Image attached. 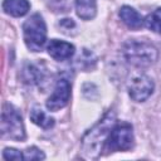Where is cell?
<instances>
[{"instance_id":"11","label":"cell","mask_w":161,"mask_h":161,"mask_svg":"<svg viewBox=\"0 0 161 161\" xmlns=\"http://www.w3.org/2000/svg\"><path fill=\"white\" fill-rule=\"evenodd\" d=\"M77 15L83 20H91L96 16V0H75Z\"/></svg>"},{"instance_id":"5","label":"cell","mask_w":161,"mask_h":161,"mask_svg":"<svg viewBox=\"0 0 161 161\" xmlns=\"http://www.w3.org/2000/svg\"><path fill=\"white\" fill-rule=\"evenodd\" d=\"M133 146V131L130 123H117L111 130L106 148L109 152L113 151H128Z\"/></svg>"},{"instance_id":"1","label":"cell","mask_w":161,"mask_h":161,"mask_svg":"<svg viewBox=\"0 0 161 161\" xmlns=\"http://www.w3.org/2000/svg\"><path fill=\"white\" fill-rule=\"evenodd\" d=\"M116 125V114L113 111L106 113V116L82 138V151L87 158H97L106 146L108 135Z\"/></svg>"},{"instance_id":"8","label":"cell","mask_w":161,"mask_h":161,"mask_svg":"<svg viewBox=\"0 0 161 161\" xmlns=\"http://www.w3.org/2000/svg\"><path fill=\"white\" fill-rule=\"evenodd\" d=\"M47 49H48L49 55L55 60H65V59H69L74 54L73 44L68 42L58 40V39H52Z\"/></svg>"},{"instance_id":"14","label":"cell","mask_w":161,"mask_h":161,"mask_svg":"<svg viewBox=\"0 0 161 161\" xmlns=\"http://www.w3.org/2000/svg\"><path fill=\"white\" fill-rule=\"evenodd\" d=\"M24 79L28 83H39L42 79V72L36 67L28 64L24 68Z\"/></svg>"},{"instance_id":"12","label":"cell","mask_w":161,"mask_h":161,"mask_svg":"<svg viewBox=\"0 0 161 161\" xmlns=\"http://www.w3.org/2000/svg\"><path fill=\"white\" fill-rule=\"evenodd\" d=\"M30 119L38 125L39 127L44 128V130H49L54 126V119L49 116H47V113L44 111H42L39 107H34L30 112Z\"/></svg>"},{"instance_id":"15","label":"cell","mask_w":161,"mask_h":161,"mask_svg":"<svg viewBox=\"0 0 161 161\" xmlns=\"http://www.w3.org/2000/svg\"><path fill=\"white\" fill-rule=\"evenodd\" d=\"M44 157V153L35 146L26 148V151L24 152V160H43Z\"/></svg>"},{"instance_id":"2","label":"cell","mask_w":161,"mask_h":161,"mask_svg":"<svg viewBox=\"0 0 161 161\" xmlns=\"http://www.w3.org/2000/svg\"><path fill=\"white\" fill-rule=\"evenodd\" d=\"M123 55L135 67H148L156 62L157 49L147 42L130 40L123 45Z\"/></svg>"},{"instance_id":"4","label":"cell","mask_w":161,"mask_h":161,"mask_svg":"<svg viewBox=\"0 0 161 161\" xmlns=\"http://www.w3.org/2000/svg\"><path fill=\"white\" fill-rule=\"evenodd\" d=\"M1 135L10 140L23 141L25 138V128L18 109L5 103L1 112Z\"/></svg>"},{"instance_id":"9","label":"cell","mask_w":161,"mask_h":161,"mask_svg":"<svg viewBox=\"0 0 161 161\" xmlns=\"http://www.w3.org/2000/svg\"><path fill=\"white\" fill-rule=\"evenodd\" d=\"M119 18H121V20L128 28H131L133 30L140 29L143 25V21H145L142 19V16H141L140 13H137L133 8L127 6V5H125V6L121 8V10H119Z\"/></svg>"},{"instance_id":"16","label":"cell","mask_w":161,"mask_h":161,"mask_svg":"<svg viewBox=\"0 0 161 161\" xmlns=\"http://www.w3.org/2000/svg\"><path fill=\"white\" fill-rule=\"evenodd\" d=\"M3 157H4L5 160H16V161H20V160L24 158V155H23L20 151L15 150V148H9V147H6V148L3 151Z\"/></svg>"},{"instance_id":"7","label":"cell","mask_w":161,"mask_h":161,"mask_svg":"<svg viewBox=\"0 0 161 161\" xmlns=\"http://www.w3.org/2000/svg\"><path fill=\"white\" fill-rule=\"evenodd\" d=\"M153 88L155 84L152 79L142 74L132 79L130 84V96L136 102H143L152 94Z\"/></svg>"},{"instance_id":"10","label":"cell","mask_w":161,"mask_h":161,"mask_svg":"<svg viewBox=\"0 0 161 161\" xmlns=\"http://www.w3.org/2000/svg\"><path fill=\"white\" fill-rule=\"evenodd\" d=\"M30 9V4L28 0H4L3 10L11 16H23Z\"/></svg>"},{"instance_id":"6","label":"cell","mask_w":161,"mask_h":161,"mask_svg":"<svg viewBox=\"0 0 161 161\" xmlns=\"http://www.w3.org/2000/svg\"><path fill=\"white\" fill-rule=\"evenodd\" d=\"M70 97V83L62 78L57 82V86L52 93V96L47 101V108L49 111H59L60 108L65 107Z\"/></svg>"},{"instance_id":"13","label":"cell","mask_w":161,"mask_h":161,"mask_svg":"<svg viewBox=\"0 0 161 161\" xmlns=\"http://www.w3.org/2000/svg\"><path fill=\"white\" fill-rule=\"evenodd\" d=\"M145 25L147 26V29L155 33H161V8H157L147 15V18L145 19Z\"/></svg>"},{"instance_id":"3","label":"cell","mask_w":161,"mask_h":161,"mask_svg":"<svg viewBox=\"0 0 161 161\" xmlns=\"http://www.w3.org/2000/svg\"><path fill=\"white\" fill-rule=\"evenodd\" d=\"M24 42L31 52L42 50L47 40V26L40 14H33L23 24Z\"/></svg>"}]
</instances>
